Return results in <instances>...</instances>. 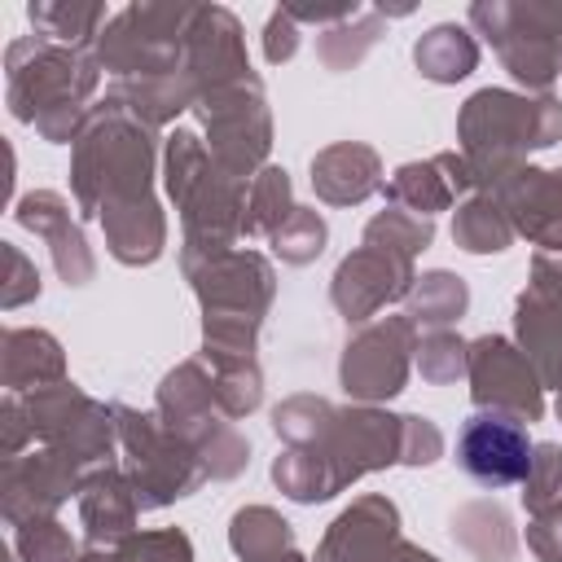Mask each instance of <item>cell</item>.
Segmentation results:
<instances>
[{
    "label": "cell",
    "mask_w": 562,
    "mask_h": 562,
    "mask_svg": "<svg viewBox=\"0 0 562 562\" xmlns=\"http://www.w3.org/2000/svg\"><path fill=\"white\" fill-rule=\"evenodd\" d=\"M461 470L483 487H509L531 474V435L501 413H479L457 435Z\"/></svg>",
    "instance_id": "6da1fadb"
}]
</instances>
